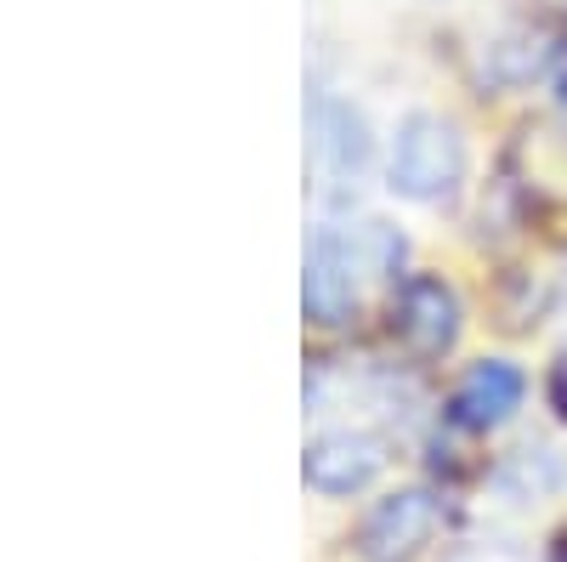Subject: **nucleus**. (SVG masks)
Wrapping results in <instances>:
<instances>
[{"instance_id":"nucleus-10","label":"nucleus","mask_w":567,"mask_h":562,"mask_svg":"<svg viewBox=\"0 0 567 562\" xmlns=\"http://www.w3.org/2000/svg\"><path fill=\"white\" fill-rule=\"evenodd\" d=\"M550 7H567V0H550Z\"/></svg>"},{"instance_id":"nucleus-9","label":"nucleus","mask_w":567,"mask_h":562,"mask_svg":"<svg viewBox=\"0 0 567 562\" xmlns=\"http://www.w3.org/2000/svg\"><path fill=\"white\" fill-rule=\"evenodd\" d=\"M556 98H561V109H567V69H561V80H556Z\"/></svg>"},{"instance_id":"nucleus-3","label":"nucleus","mask_w":567,"mask_h":562,"mask_svg":"<svg viewBox=\"0 0 567 562\" xmlns=\"http://www.w3.org/2000/svg\"><path fill=\"white\" fill-rule=\"evenodd\" d=\"M443 534V494L437 489H398L374 500V511L358 529L363 562H414L425 545Z\"/></svg>"},{"instance_id":"nucleus-6","label":"nucleus","mask_w":567,"mask_h":562,"mask_svg":"<svg viewBox=\"0 0 567 562\" xmlns=\"http://www.w3.org/2000/svg\"><path fill=\"white\" fill-rule=\"evenodd\" d=\"M381 466H386V443L374 438V432H323L307 443L301 454V478L318 489V494H358L369 489L374 478H381Z\"/></svg>"},{"instance_id":"nucleus-5","label":"nucleus","mask_w":567,"mask_h":562,"mask_svg":"<svg viewBox=\"0 0 567 562\" xmlns=\"http://www.w3.org/2000/svg\"><path fill=\"white\" fill-rule=\"evenodd\" d=\"M528 398V375L505 364V358H483L460 375V387L449 392V420L460 432H494L523 409Z\"/></svg>"},{"instance_id":"nucleus-2","label":"nucleus","mask_w":567,"mask_h":562,"mask_svg":"<svg viewBox=\"0 0 567 562\" xmlns=\"http://www.w3.org/2000/svg\"><path fill=\"white\" fill-rule=\"evenodd\" d=\"M386 176L403 200L414 205H443L460 194L465 182V143L460 131L443 120V114H409L392 136V160H386Z\"/></svg>"},{"instance_id":"nucleus-1","label":"nucleus","mask_w":567,"mask_h":562,"mask_svg":"<svg viewBox=\"0 0 567 562\" xmlns=\"http://www.w3.org/2000/svg\"><path fill=\"white\" fill-rule=\"evenodd\" d=\"M403 256V239L386 222H369L358 233L323 227L307 245V278H301V307L312 324H347L363 296V273H392Z\"/></svg>"},{"instance_id":"nucleus-7","label":"nucleus","mask_w":567,"mask_h":562,"mask_svg":"<svg viewBox=\"0 0 567 562\" xmlns=\"http://www.w3.org/2000/svg\"><path fill=\"white\" fill-rule=\"evenodd\" d=\"M312 143H318V160L336 171V176H358L363 160H369V136H363V120L347 109V103H323L312 114Z\"/></svg>"},{"instance_id":"nucleus-8","label":"nucleus","mask_w":567,"mask_h":562,"mask_svg":"<svg viewBox=\"0 0 567 562\" xmlns=\"http://www.w3.org/2000/svg\"><path fill=\"white\" fill-rule=\"evenodd\" d=\"M494 489L511 500H545L561 489V454L545 443H523L494 466Z\"/></svg>"},{"instance_id":"nucleus-4","label":"nucleus","mask_w":567,"mask_h":562,"mask_svg":"<svg viewBox=\"0 0 567 562\" xmlns=\"http://www.w3.org/2000/svg\"><path fill=\"white\" fill-rule=\"evenodd\" d=\"M460 318H465V313H460V296H454L449 278H437V273L403 278V290H398V302H392V330H398V341H403L414 358H443V352H454Z\"/></svg>"}]
</instances>
